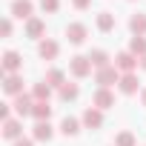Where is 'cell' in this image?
Returning <instances> with one entry per match:
<instances>
[{
  "label": "cell",
  "mask_w": 146,
  "mask_h": 146,
  "mask_svg": "<svg viewBox=\"0 0 146 146\" xmlns=\"http://www.w3.org/2000/svg\"><path fill=\"white\" fill-rule=\"evenodd\" d=\"M98 29L100 32H112L115 29V15L112 12H100L98 15Z\"/></svg>",
  "instance_id": "obj_22"
},
{
  "label": "cell",
  "mask_w": 146,
  "mask_h": 146,
  "mask_svg": "<svg viewBox=\"0 0 146 146\" xmlns=\"http://www.w3.org/2000/svg\"><path fill=\"white\" fill-rule=\"evenodd\" d=\"M12 109H15L12 103H3V106H0V120H9V117H12Z\"/></svg>",
  "instance_id": "obj_27"
},
{
  "label": "cell",
  "mask_w": 146,
  "mask_h": 146,
  "mask_svg": "<svg viewBox=\"0 0 146 146\" xmlns=\"http://www.w3.org/2000/svg\"><path fill=\"white\" fill-rule=\"evenodd\" d=\"M95 83H98L100 89H109V86L120 83V72H117V66H106V69H98V72H95Z\"/></svg>",
  "instance_id": "obj_2"
},
{
  "label": "cell",
  "mask_w": 146,
  "mask_h": 146,
  "mask_svg": "<svg viewBox=\"0 0 146 146\" xmlns=\"http://www.w3.org/2000/svg\"><path fill=\"white\" fill-rule=\"evenodd\" d=\"M89 60H92L95 72H98V69H106V66H112V63H109V54H106L103 49H95V52L89 54Z\"/></svg>",
  "instance_id": "obj_19"
},
{
  "label": "cell",
  "mask_w": 146,
  "mask_h": 146,
  "mask_svg": "<svg viewBox=\"0 0 146 146\" xmlns=\"http://www.w3.org/2000/svg\"><path fill=\"white\" fill-rule=\"evenodd\" d=\"M92 60H89V54H75V57H72L69 60V72H72V75H75L78 80H83V78H89L92 75Z\"/></svg>",
  "instance_id": "obj_1"
},
{
  "label": "cell",
  "mask_w": 146,
  "mask_h": 146,
  "mask_svg": "<svg viewBox=\"0 0 146 146\" xmlns=\"http://www.w3.org/2000/svg\"><path fill=\"white\" fill-rule=\"evenodd\" d=\"M115 146H137V143H135V135L132 132H120L115 137Z\"/></svg>",
  "instance_id": "obj_25"
},
{
  "label": "cell",
  "mask_w": 146,
  "mask_h": 146,
  "mask_svg": "<svg viewBox=\"0 0 146 146\" xmlns=\"http://www.w3.org/2000/svg\"><path fill=\"white\" fill-rule=\"evenodd\" d=\"M0 32H3V37L12 35V20H3V26H0Z\"/></svg>",
  "instance_id": "obj_29"
},
{
  "label": "cell",
  "mask_w": 146,
  "mask_h": 146,
  "mask_svg": "<svg viewBox=\"0 0 146 146\" xmlns=\"http://www.w3.org/2000/svg\"><path fill=\"white\" fill-rule=\"evenodd\" d=\"M92 106H95V109H100V112H106V109H112V106H115V95H112L109 89H98V92L92 95Z\"/></svg>",
  "instance_id": "obj_6"
},
{
  "label": "cell",
  "mask_w": 146,
  "mask_h": 146,
  "mask_svg": "<svg viewBox=\"0 0 146 146\" xmlns=\"http://www.w3.org/2000/svg\"><path fill=\"white\" fill-rule=\"evenodd\" d=\"M129 52H132L135 57H143V54H146V37H132V40H129Z\"/></svg>",
  "instance_id": "obj_24"
},
{
  "label": "cell",
  "mask_w": 146,
  "mask_h": 146,
  "mask_svg": "<svg viewBox=\"0 0 146 146\" xmlns=\"http://www.w3.org/2000/svg\"><path fill=\"white\" fill-rule=\"evenodd\" d=\"M32 117H35V120H49V117H52V106H49V100H35Z\"/></svg>",
  "instance_id": "obj_16"
},
{
  "label": "cell",
  "mask_w": 146,
  "mask_h": 146,
  "mask_svg": "<svg viewBox=\"0 0 146 146\" xmlns=\"http://www.w3.org/2000/svg\"><path fill=\"white\" fill-rule=\"evenodd\" d=\"M32 98H35V100H49V98H52V86H49L46 80H43V83H35Z\"/></svg>",
  "instance_id": "obj_23"
},
{
  "label": "cell",
  "mask_w": 146,
  "mask_h": 146,
  "mask_svg": "<svg viewBox=\"0 0 146 146\" xmlns=\"http://www.w3.org/2000/svg\"><path fill=\"white\" fill-rule=\"evenodd\" d=\"M12 17H17V20H32V17H35V6L29 3V0H15V3H12Z\"/></svg>",
  "instance_id": "obj_7"
},
{
  "label": "cell",
  "mask_w": 146,
  "mask_h": 146,
  "mask_svg": "<svg viewBox=\"0 0 146 146\" xmlns=\"http://www.w3.org/2000/svg\"><path fill=\"white\" fill-rule=\"evenodd\" d=\"M140 103H143V106H146V86H143V89H140Z\"/></svg>",
  "instance_id": "obj_31"
},
{
  "label": "cell",
  "mask_w": 146,
  "mask_h": 146,
  "mask_svg": "<svg viewBox=\"0 0 146 146\" xmlns=\"http://www.w3.org/2000/svg\"><path fill=\"white\" fill-rule=\"evenodd\" d=\"M43 35H46V23H43L40 17L26 20V37H32V40H43Z\"/></svg>",
  "instance_id": "obj_10"
},
{
  "label": "cell",
  "mask_w": 146,
  "mask_h": 146,
  "mask_svg": "<svg viewBox=\"0 0 146 146\" xmlns=\"http://www.w3.org/2000/svg\"><path fill=\"white\" fill-rule=\"evenodd\" d=\"M117 89L123 92V95H135L137 89H140V80H137V75L132 72V75H120V83H117Z\"/></svg>",
  "instance_id": "obj_13"
},
{
  "label": "cell",
  "mask_w": 146,
  "mask_h": 146,
  "mask_svg": "<svg viewBox=\"0 0 146 146\" xmlns=\"http://www.w3.org/2000/svg\"><path fill=\"white\" fill-rule=\"evenodd\" d=\"M12 106H15V112L20 115V117H26V115H32V109H35V98L32 95H17L15 100H12Z\"/></svg>",
  "instance_id": "obj_8"
},
{
  "label": "cell",
  "mask_w": 146,
  "mask_h": 146,
  "mask_svg": "<svg viewBox=\"0 0 146 146\" xmlns=\"http://www.w3.org/2000/svg\"><path fill=\"white\" fill-rule=\"evenodd\" d=\"M66 37H69V43L80 46V43H86V37H89V29H86L83 23H69V26H66Z\"/></svg>",
  "instance_id": "obj_4"
},
{
  "label": "cell",
  "mask_w": 146,
  "mask_h": 146,
  "mask_svg": "<svg viewBox=\"0 0 146 146\" xmlns=\"http://www.w3.org/2000/svg\"><path fill=\"white\" fill-rule=\"evenodd\" d=\"M20 135H23V123H20V120H15V117L3 120V137H9V140H20Z\"/></svg>",
  "instance_id": "obj_14"
},
{
  "label": "cell",
  "mask_w": 146,
  "mask_h": 146,
  "mask_svg": "<svg viewBox=\"0 0 146 146\" xmlns=\"http://www.w3.org/2000/svg\"><path fill=\"white\" fill-rule=\"evenodd\" d=\"M115 66H117L120 75H132V72L140 66V57H135L132 52H120V54L115 57Z\"/></svg>",
  "instance_id": "obj_3"
},
{
  "label": "cell",
  "mask_w": 146,
  "mask_h": 146,
  "mask_svg": "<svg viewBox=\"0 0 146 146\" xmlns=\"http://www.w3.org/2000/svg\"><path fill=\"white\" fill-rule=\"evenodd\" d=\"M83 126H86V129H100V126H103V112L95 109V106H89V109L83 112Z\"/></svg>",
  "instance_id": "obj_12"
},
{
  "label": "cell",
  "mask_w": 146,
  "mask_h": 146,
  "mask_svg": "<svg viewBox=\"0 0 146 146\" xmlns=\"http://www.w3.org/2000/svg\"><path fill=\"white\" fill-rule=\"evenodd\" d=\"M20 66H23V57L17 54V52H6L3 54V69H6V75H17V72H20Z\"/></svg>",
  "instance_id": "obj_9"
},
{
  "label": "cell",
  "mask_w": 146,
  "mask_h": 146,
  "mask_svg": "<svg viewBox=\"0 0 146 146\" xmlns=\"http://www.w3.org/2000/svg\"><path fill=\"white\" fill-rule=\"evenodd\" d=\"M46 83H49L52 89H60V86L66 83V75H63L60 69H49V72H46Z\"/></svg>",
  "instance_id": "obj_20"
},
{
  "label": "cell",
  "mask_w": 146,
  "mask_h": 146,
  "mask_svg": "<svg viewBox=\"0 0 146 146\" xmlns=\"http://www.w3.org/2000/svg\"><path fill=\"white\" fill-rule=\"evenodd\" d=\"M72 6L83 12V9H89V6H92V0H72Z\"/></svg>",
  "instance_id": "obj_28"
},
{
  "label": "cell",
  "mask_w": 146,
  "mask_h": 146,
  "mask_svg": "<svg viewBox=\"0 0 146 146\" xmlns=\"http://www.w3.org/2000/svg\"><path fill=\"white\" fill-rule=\"evenodd\" d=\"M35 140H52V135H54V129L49 126V120H37L35 123Z\"/></svg>",
  "instance_id": "obj_17"
},
{
  "label": "cell",
  "mask_w": 146,
  "mask_h": 146,
  "mask_svg": "<svg viewBox=\"0 0 146 146\" xmlns=\"http://www.w3.org/2000/svg\"><path fill=\"white\" fill-rule=\"evenodd\" d=\"M40 9L49 12V15H54V12L60 9V0H40Z\"/></svg>",
  "instance_id": "obj_26"
},
{
  "label": "cell",
  "mask_w": 146,
  "mask_h": 146,
  "mask_svg": "<svg viewBox=\"0 0 146 146\" xmlns=\"http://www.w3.org/2000/svg\"><path fill=\"white\" fill-rule=\"evenodd\" d=\"M57 95H60V100H75L80 95V89H78V83H63L57 89Z\"/></svg>",
  "instance_id": "obj_21"
},
{
  "label": "cell",
  "mask_w": 146,
  "mask_h": 146,
  "mask_svg": "<svg viewBox=\"0 0 146 146\" xmlns=\"http://www.w3.org/2000/svg\"><path fill=\"white\" fill-rule=\"evenodd\" d=\"M37 54H40L43 60H54V57L60 54V46H57V40H52V37H43V40L37 43Z\"/></svg>",
  "instance_id": "obj_5"
},
{
  "label": "cell",
  "mask_w": 146,
  "mask_h": 146,
  "mask_svg": "<svg viewBox=\"0 0 146 146\" xmlns=\"http://www.w3.org/2000/svg\"><path fill=\"white\" fill-rule=\"evenodd\" d=\"M3 92L12 95V98L23 95V78H20V75H6V80H3Z\"/></svg>",
  "instance_id": "obj_11"
},
{
  "label": "cell",
  "mask_w": 146,
  "mask_h": 146,
  "mask_svg": "<svg viewBox=\"0 0 146 146\" xmlns=\"http://www.w3.org/2000/svg\"><path fill=\"white\" fill-rule=\"evenodd\" d=\"M15 146H35L29 137H20V140H15Z\"/></svg>",
  "instance_id": "obj_30"
},
{
  "label": "cell",
  "mask_w": 146,
  "mask_h": 146,
  "mask_svg": "<svg viewBox=\"0 0 146 146\" xmlns=\"http://www.w3.org/2000/svg\"><path fill=\"white\" fill-rule=\"evenodd\" d=\"M129 29H132L135 37H146V15L143 12H135L129 17Z\"/></svg>",
  "instance_id": "obj_15"
},
{
  "label": "cell",
  "mask_w": 146,
  "mask_h": 146,
  "mask_svg": "<svg viewBox=\"0 0 146 146\" xmlns=\"http://www.w3.org/2000/svg\"><path fill=\"white\" fill-rule=\"evenodd\" d=\"M78 132H80V120H75V117H63V120H60V135L75 137Z\"/></svg>",
  "instance_id": "obj_18"
},
{
  "label": "cell",
  "mask_w": 146,
  "mask_h": 146,
  "mask_svg": "<svg viewBox=\"0 0 146 146\" xmlns=\"http://www.w3.org/2000/svg\"><path fill=\"white\" fill-rule=\"evenodd\" d=\"M140 69H146V54H143V57H140Z\"/></svg>",
  "instance_id": "obj_32"
}]
</instances>
